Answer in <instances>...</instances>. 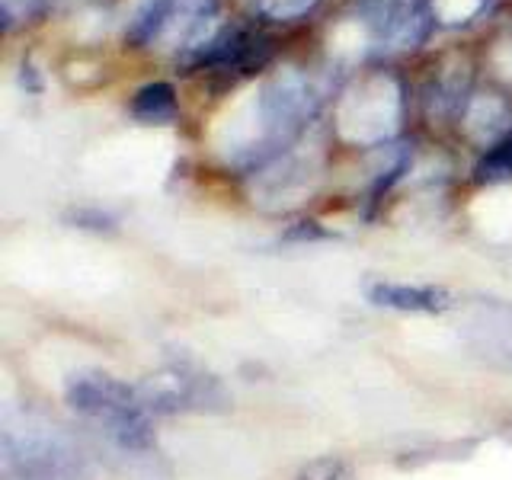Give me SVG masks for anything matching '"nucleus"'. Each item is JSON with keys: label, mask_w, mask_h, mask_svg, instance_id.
I'll list each match as a JSON object with an SVG mask.
<instances>
[{"label": "nucleus", "mask_w": 512, "mask_h": 480, "mask_svg": "<svg viewBox=\"0 0 512 480\" xmlns=\"http://www.w3.org/2000/svg\"><path fill=\"white\" fill-rule=\"evenodd\" d=\"M68 407L103 432V439L128 458H148L157 445L151 410L141 404L135 384L106 372H77L64 388Z\"/></svg>", "instance_id": "f257e3e1"}, {"label": "nucleus", "mask_w": 512, "mask_h": 480, "mask_svg": "<svg viewBox=\"0 0 512 480\" xmlns=\"http://www.w3.org/2000/svg\"><path fill=\"white\" fill-rule=\"evenodd\" d=\"M0 458L7 480H90V461L80 442L36 410L7 416L0 429Z\"/></svg>", "instance_id": "f03ea898"}, {"label": "nucleus", "mask_w": 512, "mask_h": 480, "mask_svg": "<svg viewBox=\"0 0 512 480\" xmlns=\"http://www.w3.org/2000/svg\"><path fill=\"white\" fill-rule=\"evenodd\" d=\"M135 391L151 413H224L231 410V391L224 381L192 362H170L144 375Z\"/></svg>", "instance_id": "7ed1b4c3"}, {"label": "nucleus", "mask_w": 512, "mask_h": 480, "mask_svg": "<svg viewBox=\"0 0 512 480\" xmlns=\"http://www.w3.org/2000/svg\"><path fill=\"white\" fill-rule=\"evenodd\" d=\"M461 343L487 368L512 378V304L477 298L461 314Z\"/></svg>", "instance_id": "20e7f679"}, {"label": "nucleus", "mask_w": 512, "mask_h": 480, "mask_svg": "<svg viewBox=\"0 0 512 480\" xmlns=\"http://www.w3.org/2000/svg\"><path fill=\"white\" fill-rule=\"evenodd\" d=\"M272 58V39L253 29H221L215 39H208L202 48L192 52L186 61L189 71H212V74H228L247 77L266 68Z\"/></svg>", "instance_id": "39448f33"}, {"label": "nucleus", "mask_w": 512, "mask_h": 480, "mask_svg": "<svg viewBox=\"0 0 512 480\" xmlns=\"http://www.w3.org/2000/svg\"><path fill=\"white\" fill-rule=\"evenodd\" d=\"M368 301L378 308L404 311V314H442L452 308V295L439 285H407V282H372Z\"/></svg>", "instance_id": "423d86ee"}, {"label": "nucleus", "mask_w": 512, "mask_h": 480, "mask_svg": "<svg viewBox=\"0 0 512 480\" xmlns=\"http://www.w3.org/2000/svg\"><path fill=\"white\" fill-rule=\"evenodd\" d=\"M132 116L141 125H170L180 116V106H176V90L167 80H154V84H144L132 96Z\"/></svg>", "instance_id": "0eeeda50"}, {"label": "nucleus", "mask_w": 512, "mask_h": 480, "mask_svg": "<svg viewBox=\"0 0 512 480\" xmlns=\"http://www.w3.org/2000/svg\"><path fill=\"white\" fill-rule=\"evenodd\" d=\"M176 7H180V0H144L135 13V20L125 29V42L132 48L151 45L160 32L170 26V16L176 13Z\"/></svg>", "instance_id": "6e6552de"}, {"label": "nucleus", "mask_w": 512, "mask_h": 480, "mask_svg": "<svg viewBox=\"0 0 512 480\" xmlns=\"http://www.w3.org/2000/svg\"><path fill=\"white\" fill-rule=\"evenodd\" d=\"M477 183H509L512 180V128L496 138L474 167Z\"/></svg>", "instance_id": "1a4fd4ad"}, {"label": "nucleus", "mask_w": 512, "mask_h": 480, "mask_svg": "<svg viewBox=\"0 0 512 480\" xmlns=\"http://www.w3.org/2000/svg\"><path fill=\"white\" fill-rule=\"evenodd\" d=\"M295 480H356V474H352V468L343 458L324 455V458H314L304 464Z\"/></svg>", "instance_id": "9d476101"}, {"label": "nucleus", "mask_w": 512, "mask_h": 480, "mask_svg": "<svg viewBox=\"0 0 512 480\" xmlns=\"http://www.w3.org/2000/svg\"><path fill=\"white\" fill-rule=\"evenodd\" d=\"M74 228H90V231H112L116 228V218H112L109 212H103V208H77V212L71 215Z\"/></svg>", "instance_id": "9b49d317"}, {"label": "nucleus", "mask_w": 512, "mask_h": 480, "mask_svg": "<svg viewBox=\"0 0 512 480\" xmlns=\"http://www.w3.org/2000/svg\"><path fill=\"white\" fill-rule=\"evenodd\" d=\"M288 240H324V237H330L327 231H320L317 228V221H298L292 231L285 234Z\"/></svg>", "instance_id": "f8f14e48"}]
</instances>
